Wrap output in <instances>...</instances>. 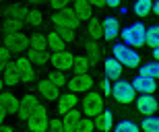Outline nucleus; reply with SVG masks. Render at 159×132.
Segmentation results:
<instances>
[{"mask_svg": "<svg viewBox=\"0 0 159 132\" xmlns=\"http://www.w3.org/2000/svg\"><path fill=\"white\" fill-rule=\"evenodd\" d=\"M145 43L149 48H157L159 46V25H153L147 29V37H145Z\"/></svg>", "mask_w": 159, "mask_h": 132, "instance_id": "obj_29", "label": "nucleus"}, {"mask_svg": "<svg viewBox=\"0 0 159 132\" xmlns=\"http://www.w3.org/2000/svg\"><path fill=\"white\" fill-rule=\"evenodd\" d=\"M81 118H83V112H79L77 108L68 109V112L62 116V130L77 132V126H79V122H81Z\"/></svg>", "mask_w": 159, "mask_h": 132, "instance_id": "obj_12", "label": "nucleus"}, {"mask_svg": "<svg viewBox=\"0 0 159 132\" xmlns=\"http://www.w3.org/2000/svg\"><path fill=\"white\" fill-rule=\"evenodd\" d=\"M23 29V19H15V17H4V31H21Z\"/></svg>", "mask_w": 159, "mask_h": 132, "instance_id": "obj_32", "label": "nucleus"}, {"mask_svg": "<svg viewBox=\"0 0 159 132\" xmlns=\"http://www.w3.org/2000/svg\"><path fill=\"white\" fill-rule=\"evenodd\" d=\"M85 50L89 52V60H91V64H95V62L99 60L101 50H99V46H97V39H87V43H85Z\"/></svg>", "mask_w": 159, "mask_h": 132, "instance_id": "obj_28", "label": "nucleus"}, {"mask_svg": "<svg viewBox=\"0 0 159 132\" xmlns=\"http://www.w3.org/2000/svg\"><path fill=\"white\" fill-rule=\"evenodd\" d=\"M27 126H29V130L31 132H43V130H48V112H46V108L43 105H37L33 112H31V116L27 118Z\"/></svg>", "mask_w": 159, "mask_h": 132, "instance_id": "obj_6", "label": "nucleus"}, {"mask_svg": "<svg viewBox=\"0 0 159 132\" xmlns=\"http://www.w3.org/2000/svg\"><path fill=\"white\" fill-rule=\"evenodd\" d=\"M89 66H91L89 56H77L75 62H72V70H75V72H87Z\"/></svg>", "mask_w": 159, "mask_h": 132, "instance_id": "obj_30", "label": "nucleus"}, {"mask_svg": "<svg viewBox=\"0 0 159 132\" xmlns=\"http://www.w3.org/2000/svg\"><path fill=\"white\" fill-rule=\"evenodd\" d=\"M39 105V99H37L35 95H31V93H27V95H23V99H19V108H17V118L19 120H27L31 116V112Z\"/></svg>", "mask_w": 159, "mask_h": 132, "instance_id": "obj_9", "label": "nucleus"}, {"mask_svg": "<svg viewBox=\"0 0 159 132\" xmlns=\"http://www.w3.org/2000/svg\"><path fill=\"white\" fill-rule=\"evenodd\" d=\"M132 11H134L136 17H147L149 12L153 11V0H136Z\"/></svg>", "mask_w": 159, "mask_h": 132, "instance_id": "obj_24", "label": "nucleus"}, {"mask_svg": "<svg viewBox=\"0 0 159 132\" xmlns=\"http://www.w3.org/2000/svg\"><path fill=\"white\" fill-rule=\"evenodd\" d=\"M153 56H155V60H159V46H157V48H153Z\"/></svg>", "mask_w": 159, "mask_h": 132, "instance_id": "obj_49", "label": "nucleus"}, {"mask_svg": "<svg viewBox=\"0 0 159 132\" xmlns=\"http://www.w3.org/2000/svg\"><path fill=\"white\" fill-rule=\"evenodd\" d=\"M134 87L128 81H122V78H116V83L112 85V95L114 99L120 103V105H126V103L134 101Z\"/></svg>", "mask_w": 159, "mask_h": 132, "instance_id": "obj_4", "label": "nucleus"}, {"mask_svg": "<svg viewBox=\"0 0 159 132\" xmlns=\"http://www.w3.org/2000/svg\"><path fill=\"white\" fill-rule=\"evenodd\" d=\"M103 25V37H106V42H112L116 37L120 35V23L116 17H107L106 21H101Z\"/></svg>", "mask_w": 159, "mask_h": 132, "instance_id": "obj_17", "label": "nucleus"}, {"mask_svg": "<svg viewBox=\"0 0 159 132\" xmlns=\"http://www.w3.org/2000/svg\"><path fill=\"white\" fill-rule=\"evenodd\" d=\"M37 89H39V93L46 99H50V101H58L60 97V87H56V85L50 81V78H46V81H39L37 83Z\"/></svg>", "mask_w": 159, "mask_h": 132, "instance_id": "obj_15", "label": "nucleus"}, {"mask_svg": "<svg viewBox=\"0 0 159 132\" xmlns=\"http://www.w3.org/2000/svg\"><path fill=\"white\" fill-rule=\"evenodd\" d=\"M132 87H134V91H139V93H153V91L157 89L155 78L147 77V74H139V77L132 81Z\"/></svg>", "mask_w": 159, "mask_h": 132, "instance_id": "obj_14", "label": "nucleus"}, {"mask_svg": "<svg viewBox=\"0 0 159 132\" xmlns=\"http://www.w3.org/2000/svg\"><path fill=\"white\" fill-rule=\"evenodd\" d=\"M56 31L62 35L64 42H72V39H75V29H56Z\"/></svg>", "mask_w": 159, "mask_h": 132, "instance_id": "obj_40", "label": "nucleus"}, {"mask_svg": "<svg viewBox=\"0 0 159 132\" xmlns=\"http://www.w3.org/2000/svg\"><path fill=\"white\" fill-rule=\"evenodd\" d=\"M31 4H41V2H43V0H29Z\"/></svg>", "mask_w": 159, "mask_h": 132, "instance_id": "obj_50", "label": "nucleus"}, {"mask_svg": "<svg viewBox=\"0 0 159 132\" xmlns=\"http://www.w3.org/2000/svg\"><path fill=\"white\" fill-rule=\"evenodd\" d=\"M114 130L116 132H139V126L130 120H122L118 124H114Z\"/></svg>", "mask_w": 159, "mask_h": 132, "instance_id": "obj_34", "label": "nucleus"}, {"mask_svg": "<svg viewBox=\"0 0 159 132\" xmlns=\"http://www.w3.org/2000/svg\"><path fill=\"white\" fill-rule=\"evenodd\" d=\"M79 103H81L83 116H89V118H95V116L103 109V99H101V95L99 93H91V91H87V95L83 97Z\"/></svg>", "mask_w": 159, "mask_h": 132, "instance_id": "obj_5", "label": "nucleus"}, {"mask_svg": "<svg viewBox=\"0 0 159 132\" xmlns=\"http://www.w3.org/2000/svg\"><path fill=\"white\" fill-rule=\"evenodd\" d=\"M2 87H4V81H2V78H0V91H2Z\"/></svg>", "mask_w": 159, "mask_h": 132, "instance_id": "obj_51", "label": "nucleus"}, {"mask_svg": "<svg viewBox=\"0 0 159 132\" xmlns=\"http://www.w3.org/2000/svg\"><path fill=\"white\" fill-rule=\"evenodd\" d=\"M0 132H12V128L11 126H4V124L0 122Z\"/></svg>", "mask_w": 159, "mask_h": 132, "instance_id": "obj_46", "label": "nucleus"}, {"mask_svg": "<svg viewBox=\"0 0 159 132\" xmlns=\"http://www.w3.org/2000/svg\"><path fill=\"white\" fill-rule=\"evenodd\" d=\"M4 46L11 52H23V50L29 48V37L21 31H8L4 37Z\"/></svg>", "mask_w": 159, "mask_h": 132, "instance_id": "obj_7", "label": "nucleus"}, {"mask_svg": "<svg viewBox=\"0 0 159 132\" xmlns=\"http://www.w3.org/2000/svg\"><path fill=\"white\" fill-rule=\"evenodd\" d=\"M141 74H147V77L159 78V60L157 62H151V64L141 66Z\"/></svg>", "mask_w": 159, "mask_h": 132, "instance_id": "obj_36", "label": "nucleus"}, {"mask_svg": "<svg viewBox=\"0 0 159 132\" xmlns=\"http://www.w3.org/2000/svg\"><path fill=\"white\" fill-rule=\"evenodd\" d=\"M29 46L33 50H46L48 48V37L41 35V33H35V35L29 37Z\"/></svg>", "mask_w": 159, "mask_h": 132, "instance_id": "obj_31", "label": "nucleus"}, {"mask_svg": "<svg viewBox=\"0 0 159 132\" xmlns=\"http://www.w3.org/2000/svg\"><path fill=\"white\" fill-rule=\"evenodd\" d=\"M15 62H17V70H19L21 83H29V81H33L35 72H33V64H31L29 58H17Z\"/></svg>", "mask_w": 159, "mask_h": 132, "instance_id": "obj_13", "label": "nucleus"}, {"mask_svg": "<svg viewBox=\"0 0 159 132\" xmlns=\"http://www.w3.org/2000/svg\"><path fill=\"white\" fill-rule=\"evenodd\" d=\"M106 77L110 81H116V78L122 77V64L116 58H107L106 60Z\"/></svg>", "mask_w": 159, "mask_h": 132, "instance_id": "obj_21", "label": "nucleus"}, {"mask_svg": "<svg viewBox=\"0 0 159 132\" xmlns=\"http://www.w3.org/2000/svg\"><path fill=\"white\" fill-rule=\"evenodd\" d=\"M68 2H70V0H50V6H52L54 11H60V8L68 6Z\"/></svg>", "mask_w": 159, "mask_h": 132, "instance_id": "obj_42", "label": "nucleus"}, {"mask_svg": "<svg viewBox=\"0 0 159 132\" xmlns=\"http://www.w3.org/2000/svg\"><path fill=\"white\" fill-rule=\"evenodd\" d=\"M157 109H159V108H157Z\"/></svg>", "mask_w": 159, "mask_h": 132, "instance_id": "obj_52", "label": "nucleus"}, {"mask_svg": "<svg viewBox=\"0 0 159 132\" xmlns=\"http://www.w3.org/2000/svg\"><path fill=\"white\" fill-rule=\"evenodd\" d=\"M64 39H62V35H60L58 31H52L50 35H48V48L54 50V52H58V50H64Z\"/></svg>", "mask_w": 159, "mask_h": 132, "instance_id": "obj_27", "label": "nucleus"}, {"mask_svg": "<svg viewBox=\"0 0 159 132\" xmlns=\"http://www.w3.org/2000/svg\"><path fill=\"white\" fill-rule=\"evenodd\" d=\"M4 85H8V87H15V85L21 83V78H19V70H17V62H8V64L4 66Z\"/></svg>", "mask_w": 159, "mask_h": 132, "instance_id": "obj_19", "label": "nucleus"}, {"mask_svg": "<svg viewBox=\"0 0 159 132\" xmlns=\"http://www.w3.org/2000/svg\"><path fill=\"white\" fill-rule=\"evenodd\" d=\"M48 130L60 132V130H62V120H58V118H56V120H50V122H48Z\"/></svg>", "mask_w": 159, "mask_h": 132, "instance_id": "obj_41", "label": "nucleus"}, {"mask_svg": "<svg viewBox=\"0 0 159 132\" xmlns=\"http://www.w3.org/2000/svg\"><path fill=\"white\" fill-rule=\"evenodd\" d=\"M95 128L101 132H107V130H112L114 128V114L110 112V109H101L99 114L95 116Z\"/></svg>", "mask_w": 159, "mask_h": 132, "instance_id": "obj_18", "label": "nucleus"}, {"mask_svg": "<svg viewBox=\"0 0 159 132\" xmlns=\"http://www.w3.org/2000/svg\"><path fill=\"white\" fill-rule=\"evenodd\" d=\"M25 23L31 25V27H37V25H41V21H43V15H41L39 11H33V8H25Z\"/></svg>", "mask_w": 159, "mask_h": 132, "instance_id": "obj_25", "label": "nucleus"}, {"mask_svg": "<svg viewBox=\"0 0 159 132\" xmlns=\"http://www.w3.org/2000/svg\"><path fill=\"white\" fill-rule=\"evenodd\" d=\"M153 11H155V15H159V0H155V4H153Z\"/></svg>", "mask_w": 159, "mask_h": 132, "instance_id": "obj_48", "label": "nucleus"}, {"mask_svg": "<svg viewBox=\"0 0 159 132\" xmlns=\"http://www.w3.org/2000/svg\"><path fill=\"white\" fill-rule=\"evenodd\" d=\"M50 81H52L54 85H56V87H64L66 85V77H64V72L62 70H54V72H50Z\"/></svg>", "mask_w": 159, "mask_h": 132, "instance_id": "obj_38", "label": "nucleus"}, {"mask_svg": "<svg viewBox=\"0 0 159 132\" xmlns=\"http://www.w3.org/2000/svg\"><path fill=\"white\" fill-rule=\"evenodd\" d=\"M79 101H81V99H79L77 93H72V91H70V93H64V95H60V97H58V114H60V116H64L68 109L77 108Z\"/></svg>", "mask_w": 159, "mask_h": 132, "instance_id": "obj_16", "label": "nucleus"}, {"mask_svg": "<svg viewBox=\"0 0 159 132\" xmlns=\"http://www.w3.org/2000/svg\"><path fill=\"white\" fill-rule=\"evenodd\" d=\"M89 37L91 39H101L103 37V25H101V21H97V19H89Z\"/></svg>", "mask_w": 159, "mask_h": 132, "instance_id": "obj_26", "label": "nucleus"}, {"mask_svg": "<svg viewBox=\"0 0 159 132\" xmlns=\"http://www.w3.org/2000/svg\"><path fill=\"white\" fill-rule=\"evenodd\" d=\"M50 62L56 66V70L66 72V70H70V68H72L75 56H72L70 52H66V50H58V52H54V54L50 56Z\"/></svg>", "mask_w": 159, "mask_h": 132, "instance_id": "obj_10", "label": "nucleus"}, {"mask_svg": "<svg viewBox=\"0 0 159 132\" xmlns=\"http://www.w3.org/2000/svg\"><path fill=\"white\" fill-rule=\"evenodd\" d=\"M107 6H112V8H116V6H120V0H106Z\"/></svg>", "mask_w": 159, "mask_h": 132, "instance_id": "obj_45", "label": "nucleus"}, {"mask_svg": "<svg viewBox=\"0 0 159 132\" xmlns=\"http://www.w3.org/2000/svg\"><path fill=\"white\" fill-rule=\"evenodd\" d=\"M52 23L56 25V29H77L79 23H81V19L77 17L75 8L64 6V8H60V11L52 17Z\"/></svg>", "mask_w": 159, "mask_h": 132, "instance_id": "obj_3", "label": "nucleus"}, {"mask_svg": "<svg viewBox=\"0 0 159 132\" xmlns=\"http://www.w3.org/2000/svg\"><path fill=\"white\" fill-rule=\"evenodd\" d=\"M141 128L145 132H159V118H153V116H147L145 120H143Z\"/></svg>", "mask_w": 159, "mask_h": 132, "instance_id": "obj_33", "label": "nucleus"}, {"mask_svg": "<svg viewBox=\"0 0 159 132\" xmlns=\"http://www.w3.org/2000/svg\"><path fill=\"white\" fill-rule=\"evenodd\" d=\"M75 12H77V17L81 19V21H89V19L93 17V15H91L89 0H75Z\"/></svg>", "mask_w": 159, "mask_h": 132, "instance_id": "obj_22", "label": "nucleus"}, {"mask_svg": "<svg viewBox=\"0 0 159 132\" xmlns=\"http://www.w3.org/2000/svg\"><path fill=\"white\" fill-rule=\"evenodd\" d=\"M91 6H106V0H89Z\"/></svg>", "mask_w": 159, "mask_h": 132, "instance_id": "obj_44", "label": "nucleus"}, {"mask_svg": "<svg viewBox=\"0 0 159 132\" xmlns=\"http://www.w3.org/2000/svg\"><path fill=\"white\" fill-rule=\"evenodd\" d=\"M99 87H101V93H106V95H110V93H112V85H110V78H107V77L99 83Z\"/></svg>", "mask_w": 159, "mask_h": 132, "instance_id": "obj_43", "label": "nucleus"}, {"mask_svg": "<svg viewBox=\"0 0 159 132\" xmlns=\"http://www.w3.org/2000/svg\"><path fill=\"white\" fill-rule=\"evenodd\" d=\"M145 37H147V27L141 21H136V23H132V25H128V27L122 29V39L128 46H132V48L145 46Z\"/></svg>", "mask_w": 159, "mask_h": 132, "instance_id": "obj_2", "label": "nucleus"}, {"mask_svg": "<svg viewBox=\"0 0 159 132\" xmlns=\"http://www.w3.org/2000/svg\"><path fill=\"white\" fill-rule=\"evenodd\" d=\"M91 130H95V120H91L89 116H83L77 126V132H91Z\"/></svg>", "mask_w": 159, "mask_h": 132, "instance_id": "obj_37", "label": "nucleus"}, {"mask_svg": "<svg viewBox=\"0 0 159 132\" xmlns=\"http://www.w3.org/2000/svg\"><path fill=\"white\" fill-rule=\"evenodd\" d=\"M66 85H68V89L72 93H87L93 87V78L89 77L87 72H77L70 81H66Z\"/></svg>", "mask_w": 159, "mask_h": 132, "instance_id": "obj_8", "label": "nucleus"}, {"mask_svg": "<svg viewBox=\"0 0 159 132\" xmlns=\"http://www.w3.org/2000/svg\"><path fill=\"white\" fill-rule=\"evenodd\" d=\"M0 105L4 108L6 114H17L19 99L12 95V93H2V91H0Z\"/></svg>", "mask_w": 159, "mask_h": 132, "instance_id": "obj_20", "label": "nucleus"}, {"mask_svg": "<svg viewBox=\"0 0 159 132\" xmlns=\"http://www.w3.org/2000/svg\"><path fill=\"white\" fill-rule=\"evenodd\" d=\"M4 118H6V112H4V108L0 105V122H4Z\"/></svg>", "mask_w": 159, "mask_h": 132, "instance_id": "obj_47", "label": "nucleus"}, {"mask_svg": "<svg viewBox=\"0 0 159 132\" xmlns=\"http://www.w3.org/2000/svg\"><path fill=\"white\" fill-rule=\"evenodd\" d=\"M11 62V50L6 46H0V70H4V66Z\"/></svg>", "mask_w": 159, "mask_h": 132, "instance_id": "obj_39", "label": "nucleus"}, {"mask_svg": "<svg viewBox=\"0 0 159 132\" xmlns=\"http://www.w3.org/2000/svg\"><path fill=\"white\" fill-rule=\"evenodd\" d=\"M27 58L31 60L33 66H43L46 62H50V56H48L46 50H33L31 48L29 52H27Z\"/></svg>", "mask_w": 159, "mask_h": 132, "instance_id": "obj_23", "label": "nucleus"}, {"mask_svg": "<svg viewBox=\"0 0 159 132\" xmlns=\"http://www.w3.org/2000/svg\"><path fill=\"white\" fill-rule=\"evenodd\" d=\"M4 17H15V19H23L25 17V8L19 4H11L4 8Z\"/></svg>", "mask_w": 159, "mask_h": 132, "instance_id": "obj_35", "label": "nucleus"}, {"mask_svg": "<svg viewBox=\"0 0 159 132\" xmlns=\"http://www.w3.org/2000/svg\"><path fill=\"white\" fill-rule=\"evenodd\" d=\"M136 108H139V112H141L143 116H153L155 112H157L159 103L151 93H143V95L136 99Z\"/></svg>", "mask_w": 159, "mask_h": 132, "instance_id": "obj_11", "label": "nucleus"}, {"mask_svg": "<svg viewBox=\"0 0 159 132\" xmlns=\"http://www.w3.org/2000/svg\"><path fill=\"white\" fill-rule=\"evenodd\" d=\"M112 52H114V58L126 68H136L141 64V54L136 50H132V46H128V43H116L112 48Z\"/></svg>", "mask_w": 159, "mask_h": 132, "instance_id": "obj_1", "label": "nucleus"}]
</instances>
